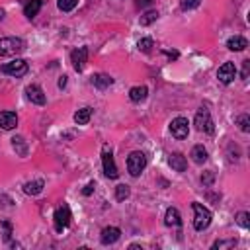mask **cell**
I'll return each mask as SVG.
<instances>
[{"instance_id": "1", "label": "cell", "mask_w": 250, "mask_h": 250, "mask_svg": "<svg viewBox=\"0 0 250 250\" xmlns=\"http://www.w3.org/2000/svg\"><path fill=\"white\" fill-rule=\"evenodd\" d=\"M191 209H193V229L195 230H205L211 225V219H213L211 211L207 207H203L201 203H197V201L191 203Z\"/></svg>"}, {"instance_id": "2", "label": "cell", "mask_w": 250, "mask_h": 250, "mask_svg": "<svg viewBox=\"0 0 250 250\" xmlns=\"http://www.w3.org/2000/svg\"><path fill=\"white\" fill-rule=\"evenodd\" d=\"M25 49V41L20 37H0V57H14Z\"/></svg>"}, {"instance_id": "3", "label": "cell", "mask_w": 250, "mask_h": 250, "mask_svg": "<svg viewBox=\"0 0 250 250\" xmlns=\"http://www.w3.org/2000/svg\"><path fill=\"white\" fill-rule=\"evenodd\" d=\"M193 125L201 133H213L215 131V125H213V119H211V113H209L207 107H199V111L195 113Z\"/></svg>"}, {"instance_id": "4", "label": "cell", "mask_w": 250, "mask_h": 250, "mask_svg": "<svg viewBox=\"0 0 250 250\" xmlns=\"http://www.w3.org/2000/svg\"><path fill=\"white\" fill-rule=\"evenodd\" d=\"M145 168H146V156H145V152L135 150V152H131L127 156V170H129L131 176H139Z\"/></svg>"}, {"instance_id": "5", "label": "cell", "mask_w": 250, "mask_h": 250, "mask_svg": "<svg viewBox=\"0 0 250 250\" xmlns=\"http://www.w3.org/2000/svg\"><path fill=\"white\" fill-rule=\"evenodd\" d=\"M0 70L8 76H14V78H21L23 74H27V62L23 59H14L10 62H4L0 66Z\"/></svg>"}, {"instance_id": "6", "label": "cell", "mask_w": 250, "mask_h": 250, "mask_svg": "<svg viewBox=\"0 0 250 250\" xmlns=\"http://www.w3.org/2000/svg\"><path fill=\"white\" fill-rule=\"evenodd\" d=\"M53 219H55V229H57V232H62V230L70 225V219H72V215H70V207H68L66 203H62L61 207H57Z\"/></svg>"}, {"instance_id": "7", "label": "cell", "mask_w": 250, "mask_h": 250, "mask_svg": "<svg viewBox=\"0 0 250 250\" xmlns=\"http://www.w3.org/2000/svg\"><path fill=\"white\" fill-rule=\"evenodd\" d=\"M102 164H104V174L111 180H115L119 176L117 172V166H115V160H113V154H111V148L109 146H104L102 150Z\"/></svg>"}, {"instance_id": "8", "label": "cell", "mask_w": 250, "mask_h": 250, "mask_svg": "<svg viewBox=\"0 0 250 250\" xmlns=\"http://www.w3.org/2000/svg\"><path fill=\"white\" fill-rule=\"evenodd\" d=\"M170 133H172V137H176V139H186L188 135H189V123H188V119L186 117H176V119H172V123H170Z\"/></svg>"}, {"instance_id": "9", "label": "cell", "mask_w": 250, "mask_h": 250, "mask_svg": "<svg viewBox=\"0 0 250 250\" xmlns=\"http://www.w3.org/2000/svg\"><path fill=\"white\" fill-rule=\"evenodd\" d=\"M86 61H88V49L86 47H78L70 53V62L74 66L76 72H82L84 66H86Z\"/></svg>"}, {"instance_id": "10", "label": "cell", "mask_w": 250, "mask_h": 250, "mask_svg": "<svg viewBox=\"0 0 250 250\" xmlns=\"http://www.w3.org/2000/svg\"><path fill=\"white\" fill-rule=\"evenodd\" d=\"M234 76H236V66H234V62H223V64L219 66V70H217V78H219L223 84H230V82L234 80Z\"/></svg>"}, {"instance_id": "11", "label": "cell", "mask_w": 250, "mask_h": 250, "mask_svg": "<svg viewBox=\"0 0 250 250\" xmlns=\"http://www.w3.org/2000/svg\"><path fill=\"white\" fill-rule=\"evenodd\" d=\"M25 94H27V98H29L33 104H37V105H45V102H47V98H45L41 86H37V84H29V86L25 88Z\"/></svg>"}, {"instance_id": "12", "label": "cell", "mask_w": 250, "mask_h": 250, "mask_svg": "<svg viewBox=\"0 0 250 250\" xmlns=\"http://www.w3.org/2000/svg\"><path fill=\"white\" fill-rule=\"evenodd\" d=\"M119 236H121V230L117 229V227H105V229H102V234H100V240H102V244H113V242H117L119 240Z\"/></svg>"}, {"instance_id": "13", "label": "cell", "mask_w": 250, "mask_h": 250, "mask_svg": "<svg viewBox=\"0 0 250 250\" xmlns=\"http://www.w3.org/2000/svg\"><path fill=\"white\" fill-rule=\"evenodd\" d=\"M168 164H170L172 170H176V172H184V170L188 168V160H186V156H184L182 152H172V154L168 156Z\"/></svg>"}, {"instance_id": "14", "label": "cell", "mask_w": 250, "mask_h": 250, "mask_svg": "<svg viewBox=\"0 0 250 250\" xmlns=\"http://www.w3.org/2000/svg\"><path fill=\"white\" fill-rule=\"evenodd\" d=\"M18 125V115L14 111H0V127L4 131H10Z\"/></svg>"}, {"instance_id": "15", "label": "cell", "mask_w": 250, "mask_h": 250, "mask_svg": "<svg viewBox=\"0 0 250 250\" xmlns=\"http://www.w3.org/2000/svg\"><path fill=\"white\" fill-rule=\"evenodd\" d=\"M41 6H43V0H23V14H25V18L33 20L39 14Z\"/></svg>"}, {"instance_id": "16", "label": "cell", "mask_w": 250, "mask_h": 250, "mask_svg": "<svg viewBox=\"0 0 250 250\" xmlns=\"http://www.w3.org/2000/svg\"><path fill=\"white\" fill-rule=\"evenodd\" d=\"M164 225H166V227H180V225H182L180 211H178L176 207H168V209H166V215H164Z\"/></svg>"}, {"instance_id": "17", "label": "cell", "mask_w": 250, "mask_h": 250, "mask_svg": "<svg viewBox=\"0 0 250 250\" xmlns=\"http://www.w3.org/2000/svg\"><path fill=\"white\" fill-rule=\"evenodd\" d=\"M92 84L96 86V88H100V90H105L107 86H111L113 84V78L109 76V74H94L92 76Z\"/></svg>"}, {"instance_id": "18", "label": "cell", "mask_w": 250, "mask_h": 250, "mask_svg": "<svg viewBox=\"0 0 250 250\" xmlns=\"http://www.w3.org/2000/svg\"><path fill=\"white\" fill-rule=\"evenodd\" d=\"M146 94H148V88H146V86H135V88L129 90V98H131V102H135V104L145 102V100H146Z\"/></svg>"}, {"instance_id": "19", "label": "cell", "mask_w": 250, "mask_h": 250, "mask_svg": "<svg viewBox=\"0 0 250 250\" xmlns=\"http://www.w3.org/2000/svg\"><path fill=\"white\" fill-rule=\"evenodd\" d=\"M227 47H229L230 51H244V49L248 47V41H246L242 35H234V37H230V39L227 41Z\"/></svg>"}, {"instance_id": "20", "label": "cell", "mask_w": 250, "mask_h": 250, "mask_svg": "<svg viewBox=\"0 0 250 250\" xmlns=\"http://www.w3.org/2000/svg\"><path fill=\"white\" fill-rule=\"evenodd\" d=\"M189 156H191V160H193L195 164H203V162L207 160V150H205L203 145H195V146L191 148Z\"/></svg>"}, {"instance_id": "21", "label": "cell", "mask_w": 250, "mask_h": 250, "mask_svg": "<svg viewBox=\"0 0 250 250\" xmlns=\"http://www.w3.org/2000/svg\"><path fill=\"white\" fill-rule=\"evenodd\" d=\"M43 180H33V182H25L23 184V191L27 193V195H39L41 191H43Z\"/></svg>"}, {"instance_id": "22", "label": "cell", "mask_w": 250, "mask_h": 250, "mask_svg": "<svg viewBox=\"0 0 250 250\" xmlns=\"http://www.w3.org/2000/svg\"><path fill=\"white\" fill-rule=\"evenodd\" d=\"M90 117H92V107H82L74 113V123L76 125H86L90 121Z\"/></svg>"}, {"instance_id": "23", "label": "cell", "mask_w": 250, "mask_h": 250, "mask_svg": "<svg viewBox=\"0 0 250 250\" xmlns=\"http://www.w3.org/2000/svg\"><path fill=\"white\" fill-rule=\"evenodd\" d=\"M158 20V12L156 10H148V12H145L143 16H141V25H150V23H154Z\"/></svg>"}, {"instance_id": "24", "label": "cell", "mask_w": 250, "mask_h": 250, "mask_svg": "<svg viewBox=\"0 0 250 250\" xmlns=\"http://www.w3.org/2000/svg\"><path fill=\"white\" fill-rule=\"evenodd\" d=\"M12 146L20 152V156H25V154H27V145H25V141H23L21 137H14V139H12Z\"/></svg>"}, {"instance_id": "25", "label": "cell", "mask_w": 250, "mask_h": 250, "mask_svg": "<svg viewBox=\"0 0 250 250\" xmlns=\"http://www.w3.org/2000/svg\"><path fill=\"white\" fill-rule=\"evenodd\" d=\"M57 6L61 12H70L78 6V0H57Z\"/></svg>"}, {"instance_id": "26", "label": "cell", "mask_w": 250, "mask_h": 250, "mask_svg": "<svg viewBox=\"0 0 250 250\" xmlns=\"http://www.w3.org/2000/svg\"><path fill=\"white\" fill-rule=\"evenodd\" d=\"M129 197V186L127 184H119L117 188H115V199L117 201H123V199H127Z\"/></svg>"}, {"instance_id": "27", "label": "cell", "mask_w": 250, "mask_h": 250, "mask_svg": "<svg viewBox=\"0 0 250 250\" xmlns=\"http://www.w3.org/2000/svg\"><path fill=\"white\" fill-rule=\"evenodd\" d=\"M152 39L150 37H145V39H139V43H137V47H139V51H143V53H150V49H152Z\"/></svg>"}, {"instance_id": "28", "label": "cell", "mask_w": 250, "mask_h": 250, "mask_svg": "<svg viewBox=\"0 0 250 250\" xmlns=\"http://www.w3.org/2000/svg\"><path fill=\"white\" fill-rule=\"evenodd\" d=\"M236 123H238V127H240L244 133H248V131H250V117H248L246 113L238 115V117H236Z\"/></svg>"}, {"instance_id": "29", "label": "cell", "mask_w": 250, "mask_h": 250, "mask_svg": "<svg viewBox=\"0 0 250 250\" xmlns=\"http://www.w3.org/2000/svg\"><path fill=\"white\" fill-rule=\"evenodd\" d=\"M236 223H238L242 229H250V215H248L246 211H240V213L236 215Z\"/></svg>"}, {"instance_id": "30", "label": "cell", "mask_w": 250, "mask_h": 250, "mask_svg": "<svg viewBox=\"0 0 250 250\" xmlns=\"http://www.w3.org/2000/svg\"><path fill=\"white\" fill-rule=\"evenodd\" d=\"M199 2L201 0H180V6H182V10H193L199 6Z\"/></svg>"}, {"instance_id": "31", "label": "cell", "mask_w": 250, "mask_h": 250, "mask_svg": "<svg viewBox=\"0 0 250 250\" xmlns=\"http://www.w3.org/2000/svg\"><path fill=\"white\" fill-rule=\"evenodd\" d=\"M234 244H236V240H217L213 244V248H227V246H234Z\"/></svg>"}, {"instance_id": "32", "label": "cell", "mask_w": 250, "mask_h": 250, "mask_svg": "<svg viewBox=\"0 0 250 250\" xmlns=\"http://www.w3.org/2000/svg\"><path fill=\"white\" fill-rule=\"evenodd\" d=\"M201 182H203L205 186H211V182H213V172H211V170L205 172V176H201Z\"/></svg>"}, {"instance_id": "33", "label": "cell", "mask_w": 250, "mask_h": 250, "mask_svg": "<svg viewBox=\"0 0 250 250\" xmlns=\"http://www.w3.org/2000/svg\"><path fill=\"white\" fill-rule=\"evenodd\" d=\"M94 188H96V184H94V182H90V184H88V186L82 189V193H84V195H90V193L94 191Z\"/></svg>"}, {"instance_id": "34", "label": "cell", "mask_w": 250, "mask_h": 250, "mask_svg": "<svg viewBox=\"0 0 250 250\" xmlns=\"http://www.w3.org/2000/svg\"><path fill=\"white\" fill-rule=\"evenodd\" d=\"M248 64H250V61H244V70H242V78H246V76H248Z\"/></svg>"}, {"instance_id": "35", "label": "cell", "mask_w": 250, "mask_h": 250, "mask_svg": "<svg viewBox=\"0 0 250 250\" xmlns=\"http://www.w3.org/2000/svg\"><path fill=\"white\" fill-rule=\"evenodd\" d=\"M66 86V76H61V80H59V88H64Z\"/></svg>"}, {"instance_id": "36", "label": "cell", "mask_w": 250, "mask_h": 250, "mask_svg": "<svg viewBox=\"0 0 250 250\" xmlns=\"http://www.w3.org/2000/svg\"><path fill=\"white\" fill-rule=\"evenodd\" d=\"M150 2H152V0H137L139 6H146V4H150Z\"/></svg>"}, {"instance_id": "37", "label": "cell", "mask_w": 250, "mask_h": 250, "mask_svg": "<svg viewBox=\"0 0 250 250\" xmlns=\"http://www.w3.org/2000/svg\"><path fill=\"white\" fill-rule=\"evenodd\" d=\"M2 18H4V10H0V20H2Z\"/></svg>"}]
</instances>
